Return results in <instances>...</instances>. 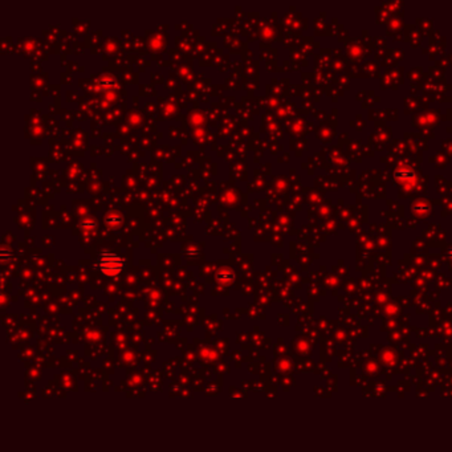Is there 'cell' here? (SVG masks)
<instances>
[{
	"label": "cell",
	"mask_w": 452,
	"mask_h": 452,
	"mask_svg": "<svg viewBox=\"0 0 452 452\" xmlns=\"http://www.w3.org/2000/svg\"><path fill=\"white\" fill-rule=\"evenodd\" d=\"M396 175V178H398V179H400V181H404V179H411V178H414L415 177V174L412 173L411 170H408V171H404V173H402V171H398V173L395 174Z\"/></svg>",
	"instance_id": "obj_2"
},
{
	"label": "cell",
	"mask_w": 452,
	"mask_h": 452,
	"mask_svg": "<svg viewBox=\"0 0 452 452\" xmlns=\"http://www.w3.org/2000/svg\"><path fill=\"white\" fill-rule=\"evenodd\" d=\"M96 266L108 277H114L120 275L125 268V258L114 252H102L97 258Z\"/></svg>",
	"instance_id": "obj_1"
}]
</instances>
